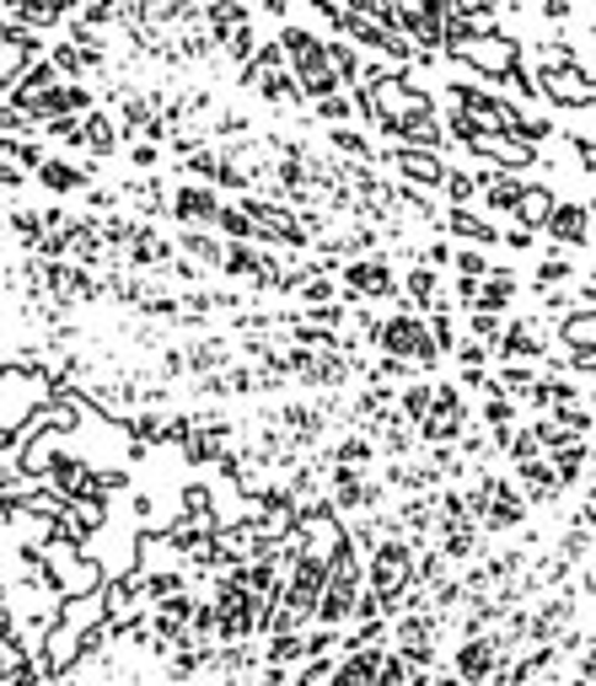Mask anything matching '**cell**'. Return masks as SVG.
I'll return each instance as SVG.
<instances>
[{"instance_id":"cell-4","label":"cell","mask_w":596,"mask_h":686,"mask_svg":"<svg viewBox=\"0 0 596 686\" xmlns=\"http://www.w3.org/2000/svg\"><path fill=\"white\" fill-rule=\"evenodd\" d=\"M338 301H397V268H393V252L377 248V252H355L338 263Z\"/></svg>"},{"instance_id":"cell-24","label":"cell","mask_w":596,"mask_h":686,"mask_svg":"<svg viewBox=\"0 0 596 686\" xmlns=\"http://www.w3.org/2000/svg\"><path fill=\"white\" fill-rule=\"evenodd\" d=\"M172 248L183 252V257H194L199 268H220V248H226V237H220L215 226H178Z\"/></svg>"},{"instance_id":"cell-38","label":"cell","mask_w":596,"mask_h":686,"mask_svg":"<svg viewBox=\"0 0 596 686\" xmlns=\"http://www.w3.org/2000/svg\"><path fill=\"white\" fill-rule=\"evenodd\" d=\"M500 86H505L511 97H522V108H537V103H543V97H537V75H532L527 55H522V60H516L511 70H505V75H500Z\"/></svg>"},{"instance_id":"cell-16","label":"cell","mask_w":596,"mask_h":686,"mask_svg":"<svg viewBox=\"0 0 596 686\" xmlns=\"http://www.w3.org/2000/svg\"><path fill=\"white\" fill-rule=\"evenodd\" d=\"M75 151H86V156H97V161H114V156H119V119L92 103V108L81 113V129H75Z\"/></svg>"},{"instance_id":"cell-28","label":"cell","mask_w":596,"mask_h":686,"mask_svg":"<svg viewBox=\"0 0 596 686\" xmlns=\"http://www.w3.org/2000/svg\"><path fill=\"white\" fill-rule=\"evenodd\" d=\"M553 198H559V193H553L548 183H537V178H527V183H522V193H516V209H511L505 220H527V226H537V231H543V220H548Z\"/></svg>"},{"instance_id":"cell-26","label":"cell","mask_w":596,"mask_h":686,"mask_svg":"<svg viewBox=\"0 0 596 686\" xmlns=\"http://www.w3.org/2000/svg\"><path fill=\"white\" fill-rule=\"evenodd\" d=\"M60 445H65V435H55V430L44 424L38 435H27L22 445H16V472H22V478H44Z\"/></svg>"},{"instance_id":"cell-31","label":"cell","mask_w":596,"mask_h":686,"mask_svg":"<svg viewBox=\"0 0 596 686\" xmlns=\"http://www.w3.org/2000/svg\"><path fill=\"white\" fill-rule=\"evenodd\" d=\"M199 16H204V27H210L215 44H220V33H231V27L248 22L253 11H248V0H199Z\"/></svg>"},{"instance_id":"cell-6","label":"cell","mask_w":596,"mask_h":686,"mask_svg":"<svg viewBox=\"0 0 596 686\" xmlns=\"http://www.w3.org/2000/svg\"><path fill=\"white\" fill-rule=\"evenodd\" d=\"M532 75H537V97L559 113H575V108L596 103L592 70H581V64H532Z\"/></svg>"},{"instance_id":"cell-47","label":"cell","mask_w":596,"mask_h":686,"mask_svg":"<svg viewBox=\"0 0 596 686\" xmlns=\"http://www.w3.org/2000/svg\"><path fill=\"white\" fill-rule=\"evenodd\" d=\"M484 252H489V248H473V242H467V248H452V263H457V274H473V279H478V274L489 268V257H484Z\"/></svg>"},{"instance_id":"cell-17","label":"cell","mask_w":596,"mask_h":686,"mask_svg":"<svg viewBox=\"0 0 596 686\" xmlns=\"http://www.w3.org/2000/svg\"><path fill=\"white\" fill-rule=\"evenodd\" d=\"M543 456H548V467H553L564 494L570 489H592V440H564V445H553Z\"/></svg>"},{"instance_id":"cell-14","label":"cell","mask_w":596,"mask_h":686,"mask_svg":"<svg viewBox=\"0 0 596 686\" xmlns=\"http://www.w3.org/2000/svg\"><path fill=\"white\" fill-rule=\"evenodd\" d=\"M55 86H60V75H55V64L44 60H27L22 64V75L5 86V97H16L22 108H33V119H44V108H49V97H55Z\"/></svg>"},{"instance_id":"cell-18","label":"cell","mask_w":596,"mask_h":686,"mask_svg":"<svg viewBox=\"0 0 596 686\" xmlns=\"http://www.w3.org/2000/svg\"><path fill=\"white\" fill-rule=\"evenodd\" d=\"M397 290H403V301H408L414 312L452 306V296H446V285H441V268H430V263H408L403 279H397Z\"/></svg>"},{"instance_id":"cell-3","label":"cell","mask_w":596,"mask_h":686,"mask_svg":"<svg viewBox=\"0 0 596 686\" xmlns=\"http://www.w3.org/2000/svg\"><path fill=\"white\" fill-rule=\"evenodd\" d=\"M371 349H377V354H403V360H414V365H419V375L441 371V360H446V354L430 344V333H425V316L408 312V306H397L393 316H382V322H377V338H371Z\"/></svg>"},{"instance_id":"cell-42","label":"cell","mask_w":596,"mask_h":686,"mask_svg":"<svg viewBox=\"0 0 596 686\" xmlns=\"http://www.w3.org/2000/svg\"><path fill=\"white\" fill-rule=\"evenodd\" d=\"M0 134H38L33 108H22L16 97H5V103H0Z\"/></svg>"},{"instance_id":"cell-50","label":"cell","mask_w":596,"mask_h":686,"mask_svg":"<svg viewBox=\"0 0 596 686\" xmlns=\"http://www.w3.org/2000/svg\"><path fill=\"white\" fill-rule=\"evenodd\" d=\"M349 5H371V0H349Z\"/></svg>"},{"instance_id":"cell-48","label":"cell","mask_w":596,"mask_h":686,"mask_svg":"<svg viewBox=\"0 0 596 686\" xmlns=\"http://www.w3.org/2000/svg\"><path fill=\"white\" fill-rule=\"evenodd\" d=\"M16 478H22V472H16V456H5V450H0V489H11Z\"/></svg>"},{"instance_id":"cell-20","label":"cell","mask_w":596,"mask_h":686,"mask_svg":"<svg viewBox=\"0 0 596 686\" xmlns=\"http://www.w3.org/2000/svg\"><path fill=\"white\" fill-rule=\"evenodd\" d=\"M38 665H33V643L16 633V623L0 633V686H33Z\"/></svg>"},{"instance_id":"cell-45","label":"cell","mask_w":596,"mask_h":686,"mask_svg":"<svg viewBox=\"0 0 596 686\" xmlns=\"http://www.w3.org/2000/svg\"><path fill=\"white\" fill-rule=\"evenodd\" d=\"M581 11H592V5H581V0H537V16L548 27H570V16H581Z\"/></svg>"},{"instance_id":"cell-29","label":"cell","mask_w":596,"mask_h":686,"mask_svg":"<svg viewBox=\"0 0 596 686\" xmlns=\"http://www.w3.org/2000/svg\"><path fill=\"white\" fill-rule=\"evenodd\" d=\"M581 263H586V257H570L564 242H553V248L543 252V263L532 268V290H537V285H570V279L581 274Z\"/></svg>"},{"instance_id":"cell-15","label":"cell","mask_w":596,"mask_h":686,"mask_svg":"<svg viewBox=\"0 0 596 686\" xmlns=\"http://www.w3.org/2000/svg\"><path fill=\"white\" fill-rule=\"evenodd\" d=\"M215 204H220V188L215 183H178L167 193V215L178 226H210L215 220Z\"/></svg>"},{"instance_id":"cell-27","label":"cell","mask_w":596,"mask_h":686,"mask_svg":"<svg viewBox=\"0 0 596 686\" xmlns=\"http://www.w3.org/2000/svg\"><path fill=\"white\" fill-rule=\"evenodd\" d=\"M527 183V172H489L484 183H478V198H484V215H511L516 209V193Z\"/></svg>"},{"instance_id":"cell-32","label":"cell","mask_w":596,"mask_h":686,"mask_svg":"<svg viewBox=\"0 0 596 686\" xmlns=\"http://www.w3.org/2000/svg\"><path fill=\"white\" fill-rule=\"evenodd\" d=\"M226 360H231V338H215V333L183 349V365H189V375L215 371V365H226Z\"/></svg>"},{"instance_id":"cell-36","label":"cell","mask_w":596,"mask_h":686,"mask_svg":"<svg viewBox=\"0 0 596 686\" xmlns=\"http://www.w3.org/2000/svg\"><path fill=\"white\" fill-rule=\"evenodd\" d=\"M5 242H16L22 252H38V242H44V220H38V209H16V215L5 220Z\"/></svg>"},{"instance_id":"cell-46","label":"cell","mask_w":596,"mask_h":686,"mask_svg":"<svg viewBox=\"0 0 596 686\" xmlns=\"http://www.w3.org/2000/svg\"><path fill=\"white\" fill-rule=\"evenodd\" d=\"M452 354H457V365H489V344H484V338H467V333H457Z\"/></svg>"},{"instance_id":"cell-12","label":"cell","mask_w":596,"mask_h":686,"mask_svg":"<svg viewBox=\"0 0 596 686\" xmlns=\"http://www.w3.org/2000/svg\"><path fill=\"white\" fill-rule=\"evenodd\" d=\"M172 252H178L172 237H162L156 220H140V215H134V231H130V242H124V263H130V268H140V274H162Z\"/></svg>"},{"instance_id":"cell-49","label":"cell","mask_w":596,"mask_h":686,"mask_svg":"<svg viewBox=\"0 0 596 686\" xmlns=\"http://www.w3.org/2000/svg\"><path fill=\"white\" fill-rule=\"evenodd\" d=\"M55 5H60V11H65V16H70V11H75V0H55Z\"/></svg>"},{"instance_id":"cell-11","label":"cell","mask_w":596,"mask_h":686,"mask_svg":"<svg viewBox=\"0 0 596 686\" xmlns=\"http://www.w3.org/2000/svg\"><path fill=\"white\" fill-rule=\"evenodd\" d=\"M548 242H564L570 252H592V198H553L548 220H543Z\"/></svg>"},{"instance_id":"cell-22","label":"cell","mask_w":596,"mask_h":686,"mask_svg":"<svg viewBox=\"0 0 596 686\" xmlns=\"http://www.w3.org/2000/svg\"><path fill=\"white\" fill-rule=\"evenodd\" d=\"M172 515L194 531H215V483H183L172 500Z\"/></svg>"},{"instance_id":"cell-10","label":"cell","mask_w":596,"mask_h":686,"mask_svg":"<svg viewBox=\"0 0 596 686\" xmlns=\"http://www.w3.org/2000/svg\"><path fill=\"white\" fill-rule=\"evenodd\" d=\"M81 660V633L65 623H49L44 638L33 643V665H38V682H65Z\"/></svg>"},{"instance_id":"cell-13","label":"cell","mask_w":596,"mask_h":686,"mask_svg":"<svg viewBox=\"0 0 596 686\" xmlns=\"http://www.w3.org/2000/svg\"><path fill=\"white\" fill-rule=\"evenodd\" d=\"M167 178L151 167V172H134V178H124L119 183V204L130 209V215H140V220H162L167 215Z\"/></svg>"},{"instance_id":"cell-9","label":"cell","mask_w":596,"mask_h":686,"mask_svg":"<svg viewBox=\"0 0 596 686\" xmlns=\"http://www.w3.org/2000/svg\"><path fill=\"white\" fill-rule=\"evenodd\" d=\"M548 327H553V322H548L543 312L505 316V327H500V338H494L489 349H494L500 360H543V354H548V344H553V338H548Z\"/></svg>"},{"instance_id":"cell-35","label":"cell","mask_w":596,"mask_h":686,"mask_svg":"<svg viewBox=\"0 0 596 686\" xmlns=\"http://www.w3.org/2000/svg\"><path fill=\"white\" fill-rule=\"evenodd\" d=\"M436 193H441V204H473V198H478V172H473V167H452V161H446V178H441Z\"/></svg>"},{"instance_id":"cell-43","label":"cell","mask_w":596,"mask_h":686,"mask_svg":"<svg viewBox=\"0 0 596 686\" xmlns=\"http://www.w3.org/2000/svg\"><path fill=\"white\" fill-rule=\"evenodd\" d=\"M537 237H543L537 226H527V220H511V226H500V231H494V248L532 252V248H537Z\"/></svg>"},{"instance_id":"cell-25","label":"cell","mask_w":596,"mask_h":686,"mask_svg":"<svg viewBox=\"0 0 596 686\" xmlns=\"http://www.w3.org/2000/svg\"><path fill=\"white\" fill-rule=\"evenodd\" d=\"M0 16H11L16 27H33V33L65 27V11H60L55 0H0Z\"/></svg>"},{"instance_id":"cell-1","label":"cell","mask_w":596,"mask_h":686,"mask_svg":"<svg viewBox=\"0 0 596 686\" xmlns=\"http://www.w3.org/2000/svg\"><path fill=\"white\" fill-rule=\"evenodd\" d=\"M527 55V38L511 33V27H494V33H467L457 44L441 49V60L452 70H467V75H484V81H500L511 64Z\"/></svg>"},{"instance_id":"cell-41","label":"cell","mask_w":596,"mask_h":686,"mask_svg":"<svg viewBox=\"0 0 596 686\" xmlns=\"http://www.w3.org/2000/svg\"><path fill=\"white\" fill-rule=\"evenodd\" d=\"M494 381H500V386H505V392H511V397L522 402V397H527V386L537 381V360H505Z\"/></svg>"},{"instance_id":"cell-33","label":"cell","mask_w":596,"mask_h":686,"mask_svg":"<svg viewBox=\"0 0 596 686\" xmlns=\"http://www.w3.org/2000/svg\"><path fill=\"white\" fill-rule=\"evenodd\" d=\"M97 585H103V563L92 558V553H81V558H75L65 574L55 579V590H60V595H75V590H97Z\"/></svg>"},{"instance_id":"cell-23","label":"cell","mask_w":596,"mask_h":686,"mask_svg":"<svg viewBox=\"0 0 596 686\" xmlns=\"http://www.w3.org/2000/svg\"><path fill=\"white\" fill-rule=\"evenodd\" d=\"M92 172H86V161L75 167V161H65V156H44L38 167H33V183L44 188V193H55V198H65V193H81V183H86Z\"/></svg>"},{"instance_id":"cell-44","label":"cell","mask_w":596,"mask_h":686,"mask_svg":"<svg viewBox=\"0 0 596 686\" xmlns=\"http://www.w3.org/2000/svg\"><path fill=\"white\" fill-rule=\"evenodd\" d=\"M500 327H505V312L467 306V338H484V344H494V338H500Z\"/></svg>"},{"instance_id":"cell-5","label":"cell","mask_w":596,"mask_h":686,"mask_svg":"<svg viewBox=\"0 0 596 686\" xmlns=\"http://www.w3.org/2000/svg\"><path fill=\"white\" fill-rule=\"evenodd\" d=\"M467 424H473V408H467L463 386H457V381H436L430 408H425V419L414 424V435H419V445H436V440H457Z\"/></svg>"},{"instance_id":"cell-19","label":"cell","mask_w":596,"mask_h":686,"mask_svg":"<svg viewBox=\"0 0 596 686\" xmlns=\"http://www.w3.org/2000/svg\"><path fill=\"white\" fill-rule=\"evenodd\" d=\"M441 231L446 237H457V242H473V248H494V215H484V209H473V204H446L441 209Z\"/></svg>"},{"instance_id":"cell-34","label":"cell","mask_w":596,"mask_h":686,"mask_svg":"<svg viewBox=\"0 0 596 686\" xmlns=\"http://www.w3.org/2000/svg\"><path fill=\"white\" fill-rule=\"evenodd\" d=\"M329 461H344V467H371V461H377V445H371L366 430H349L338 445H329Z\"/></svg>"},{"instance_id":"cell-2","label":"cell","mask_w":596,"mask_h":686,"mask_svg":"<svg viewBox=\"0 0 596 686\" xmlns=\"http://www.w3.org/2000/svg\"><path fill=\"white\" fill-rule=\"evenodd\" d=\"M237 81L269 103V108H279V113H296V108H307V97H301V86H296V75H290V64L279 55V44H259L248 60L237 64Z\"/></svg>"},{"instance_id":"cell-30","label":"cell","mask_w":596,"mask_h":686,"mask_svg":"<svg viewBox=\"0 0 596 686\" xmlns=\"http://www.w3.org/2000/svg\"><path fill=\"white\" fill-rule=\"evenodd\" d=\"M329 151H338V156H355V161H377V145H371V134H366V129H355V119L329 124Z\"/></svg>"},{"instance_id":"cell-40","label":"cell","mask_w":596,"mask_h":686,"mask_svg":"<svg viewBox=\"0 0 596 686\" xmlns=\"http://www.w3.org/2000/svg\"><path fill=\"white\" fill-rule=\"evenodd\" d=\"M119 151L130 156L134 172H151V167H162V140H151V134H124V140H119Z\"/></svg>"},{"instance_id":"cell-8","label":"cell","mask_w":596,"mask_h":686,"mask_svg":"<svg viewBox=\"0 0 596 686\" xmlns=\"http://www.w3.org/2000/svg\"><path fill=\"white\" fill-rule=\"evenodd\" d=\"M463 151L489 161V167H500V172H532L537 167V145L522 140V134H505V129H478Z\"/></svg>"},{"instance_id":"cell-7","label":"cell","mask_w":596,"mask_h":686,"mask_svg":"<svg viewBox=\"0 0 596 686\" xmlns=\"http://www.w3.org/2000/svg\"><path fill=\"white\" fill-rule=\"evenodd\" d=\"M500 660H505V649H500L494 627H484V633H463V638L452 643L446 671H452L463 686H489V676H494V665H500Z\"/></svg>"},{"instance_id":"cell-39","label":"cell","mask_w":596,"mask_h":686,"mask_svg":"<svg viewBox=\"0 0 596 686\" xmlns=\"http://www.w3.org/2000/svg\"><path fill=\"white\" fill-rule=\"evenodd\" d=\"M329 44V64L333 75H338V86H355V75H360V49L349 44V38H323Z\"/></svg>"},{"instance_id":"cell-37","label":"cell","mask_w":596,"mask_h":686,"mask_svg":"<svg viewBox=\"0 0 596 686\" xmlns=\"http://www.w3.org/2000/svg\"><path fill=\"white\" fill-rule=\"evenodd\" d=\"M220 237H231V242H242V237H253V220H248V209L237 204V198H220L215 204V220H210Z\"/></svg>"},{"instance_id":"cell-21","label":"cell","mask_w":596,"mask_h":686,"mask_svg":"<svg viewBox=\"0 0 596 686\" xmlns=\"http://www.w3.org/2000/svg\"><path fill=\"white\" fill-rule=\"evenodd\" d=\"M553 349H596V306H570L548 327Z\"/></svg>"}]
</instances>
